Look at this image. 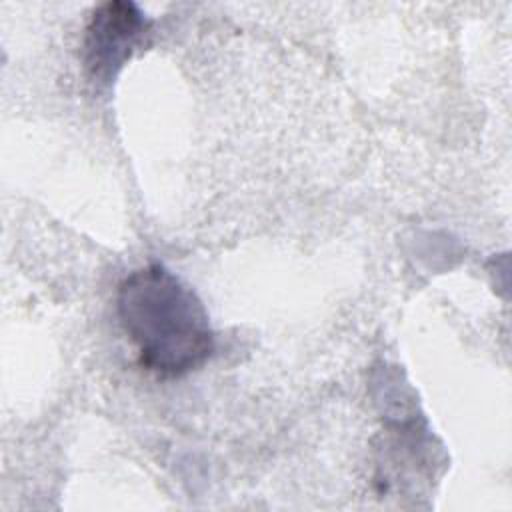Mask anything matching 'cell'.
I'll return each mask as SVG.
<instances>
[{
    "instance_id": "cell-1",
    "label": "cell",
    "mask_w": 512,
    "mask_h": 512,
    "mask_svg": "<svg viewBox=\"0 0 512 512\" xmlns=\"http://www.w3.org/2000/svg\"><path fill=\"white\" fill-rule=\"evenodd\" d=\"M116 314L138 362L160 378L186 376L214 352L216 340L202 300L162 264L138 268L118 284Z\"/></svg>"
},
{
    "instance_id": "cell-2",
    "label": "cell",
    "mask_w": 512,
    "mask_h": 512,
    "mask_svg": "<svg viewBox=\"0 0 512 512\" xmlns=\"http://www.w3.org/2000/svg\"><path fill=\"white\" fill-rule=\"evenodd\" d=\"M150 24L134 2L110 0L96 6L82 38V64L88 78L96 84H110L146 44Z\"/></svg>"
}]
</instances>
